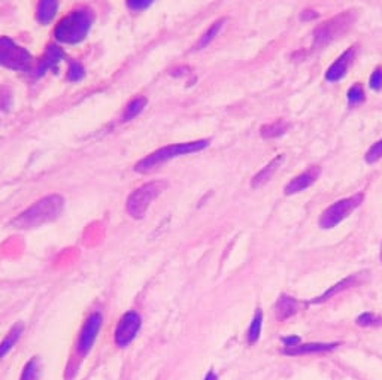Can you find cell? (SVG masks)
Returning a JSON list of instances; mask_svg holds the SVG:
<instances>
[{
  "instance_id": "cell-1",
  "label": "cell",
  "mask_w": 382,
  "mask_h": 380,
  "mask_svg": "<svg viewBox=\"0 0 382 380\" xmlns=\"http://www.w3.org/2000/svg\"><path fill=\"white\" fill-rule=\"evenodd\" d=\"M65 208V199L58 194H51L46 196L36 203L21 212L17 218L12 219V227L21 228V230H29L41 227L46 223H51L54 221Z\"/></svg>"
},
{
  "instance_id": "cell-2",
  "label": "cell",
  "mask_w": 382,
  "mask_h": 380,
  "mask_svg": "<svg viewBox=\"0 0 382 380\" xmlns=\"http://www.w3.org/2000/svg\"><path fill=\"white\" fill-rule=\"evenodd\" d=\"M211 142L208 139H200V140H195V142H184V144H175V145L163 147L160 149L151 152L145 158H142V160L135 166V170L138 173H150L151 170L170 162L172 158H175V157L200 152V151L208 148Z\"/></svg>"
},
{
  "instance_id": "cell-3",
  "label": "cell",
  "mask_w": 382,
  "mask_h": 380,
  "mask_svg": "<svg viewBox=\"0 0 382 380\" xmlns=\"http://www.w3.org/2000/svg\"><path fill=\"white\" fill-rule=\"evenodd\" d=\"M93 15L88 9L73 11L63 19L56 27V39L63 43L81 42L91 27Z\"/></svg>"
},
{
  "instance_id": "cell-4",
  "label": "cell",
  "mask_w": 382,
  "mask_h": 380,
  "mask_svg": "<svg viewBox=\"0 0 382 380\" xmlns=\"http://www.w3.org/2000/svg\"><path fill=\"white\" fill-rule=\"evenodd\" d=\"M356 21V12L354 11H345L342 14H338L336 17H331L330 20L321 23L318 27H315L312 38L314 45L321 48L336 39H339L342 35L351 28V26Z\"/></svg>"
},
{
  "instance_id": "cell-5",
  "label": "cell",
  "mask_w": 382,
  "mask_h": 380,
  "mask_svg": "<svg viewBox=\"0 0 382 380\" xmlns=\"http://www.w3.org/2000/svg\"><path fill=\"white\" fill-rule=\"evenodd\" d=\"M167 188L166 181H153L139 186L129 196L125 203L127 213L135 219H142L147 215L150 204Z\"/></svg>"
},
{
  "instance_id": "cell-6",
  "label": "cell",
  "mask_w": 382,
  "mask_h": 380,
  "mask_svg": "<svg viewBox=\"0 0 382 380\" xmlns=\"http://www.w3.org/2000/svg\"><path fill=\"white\" fill-rule=\"evenodd\" d=\"M363 200H364V194L357 193L351 197L342 199L336 203L330 204L320 216V227L324 230H329V228L339 226L345 218H348L358 208V206L363 203Z\"/></svg>"
},
{
  "instance_id": "cell-7",
  "label": "cell",
  "mask_w": 382,
  "mask_h": 380,
  "mask_svg": "<svg viewBox=\"0 0 382 380\" xmlns=\"http://www.w3.org/2000/svg\"><path fill=\"white\" fill-rule=\"evenodd\" d=\"M30 54L20 48L17 43H14L11 39L0 38V65L14 69L21 70L30 66Z\"/></svg>"
},
{
  "instance_id": "cell-8",
  "label": "cell",
  "mask_w": 382,
  "mask_h": 380,
  "mask_svg": "<svg viewBox=\"0 0 382 380\" xmlns=\"http://www.w3.org/2000/svg\"><path fill=\"white\" fill-rule=\"evenodd\" d=\"M140 325H142V318L136 310H129L127 313H124L123 318L115 327V332H114L115 344L118 347L129 346L138 336Z\"/></svg>"
},
{
  "instance_id": "cell-9",
  "label": "cell",
  "mask_w": 382,
  "mask_h": 380,
  "mask_svg": "<svg viewBox=\"0 0 382 380\" xmlns=\"http://www.w3.org/2000/svg\"><path fill=\"white\" fill-rule=\"evenodd\" d=\"M102 324L103 318L99 312L88 316V320L86 321L81 332H79V337L76 342V352L79 357H87V354L93 349V344L99 336Z\"/></svg>"
},
{
  "instance_id": "cell-10",
  "label": "cell",
  "mask_w": 382,
  "mask_h": 380,
  "mask_svg": "<svg viewBox=\"0 0 382 380\" xmlns=\"http://www.w3.org/2000/svg\"><path fill=\"white\" fill-rule=\"evenodd\" d=\"M357 54V46H349L348 50H345L336 60H334L330 68L326 72V79L329 83H338L345 76V73L351 68L353 61Z\"/></svg>"
},
{
  "instance_id": "cell-11",
  "label": "cell",
  "mask_w": 382,
  "mask_h": 380,
  "mask_svg": "<svg viewBox=\"0 0 382 380\" xmlns=\"http://www.w3.org/2000/svg\"><path fill=\"white\" fill-rule=\"evenodd\" d=\"M321 175V167L320 166H312L304 173H300L296 178H293L289 184L284 188V194L285 196H293L300 191H305L309 186H312L316 179Z\"/></svg>"
},
{
  "instance_id": "cell-12",
  "label": "cell",
  "mask_w": 382,
  "mask_h": 380,
  "mask_svg": "<svg viewBox=\"0 0 382 380\" xmlns=\"http://www.w3.org/2000/svg\"><path fill=\"white\" fill-rule=\"evenodd\" d=\"M339 343H305V344H297L293 347H285L282 354L285 355H308V354H323V352H330L334 347H338Z\"/></svg>"
},
{
  "instance_id": "cell-13",
  "label": "cell",
  "mask_w": 382,
  "mask_h": 380,
  "mask_svg": "<svg viewBox=\"0 0 382 380\" xmlns=\"http://www.w3.org/2000/svg\"><path fill=\"white\" fill-rule=\"evenodd\" d=\"M284 158L285 157L281 154V155L275 157L274 160H270V163H267L262 170H259L256 173V176L251 179V186L252 188H260L264 184H267L270 179H272V176L278 171V169L282 166Z\"/></svg>"
},
{
  "instance_id": "cell-14",
  "label": "cell",
  "mask_w": 382,
  "mask_h": 380,
  "mask_svg": "<svg viewBox=\"0 0 382 380\" xmlns=\"http://www.w3.org/2000/svg\"><path fill=\"white\" fill-rule=\"evenodd\" d=\"M297 312H299V302L289 295H282L275 306V316L278 321L289 320Z\"/></svg>"
},
{
  "instance_id": "cell-15",
  "label": "cell",
  "mask_w": 382,
  "mask_h": 380,
  "mask_svg": "<svg viewBox=\"0 0 382 380\" xmlns=\"http://www.w3.org/2000/svg\"><path fill=\"white\" fill-rule=\"evenodd\" d=\"M23 332H24L23 322H17L8 331V334L5 336V339L0 342V359H4L9 354V351L15 346V343L20 340Z\"/></svg>"
},
{
  "instance_id": "cell-16",
  "label": "cell",
  "mask_w": 382,
  "mask_h": 380,
  "mask_svg": "<svg viewBox=\"0 0 382 380\" xmlns=\"http://www.w3.org/2000/svg\"><path fill=\"white\" fill-rule=\"evenodd\" d=\"M57 0H39L38 8H36V19L42 24H48L53 21L57 14Z\"/></svg>"
},
{
  "instance_id": "cell-17",
  "label": "cell",
  "mask_w": 382,
  "mask_h": 380,
  "mask_svg": "<svg viewBox=\"0 0 382 380\" xmlns=\"http://www.w3.org/2000/svg\"><path fill=\"white\" fill-rule=\"evenodd\" d=\"M358 282H360V276H358V275L349 276V278L344 279L342 282H339L338 285H334L333 288H330V290H329V291H327L324 295H321L320 298L314 300V303H323V302H326V300H329V298L334 297V295H336V294H339V292H342V291H345V290H348V288L354 287V285H357Z\"/></svg>"
},
{
  "instance_id": "cell-18",
  "label": "cell",
  "mask_w": 382,
  "mask_h": 380,
  "mask_svg": "<svg viewBox=\"0 0 382 380\" xmlns=\"http://www.w3.org/2000/svg\"><path fill=\"white\" fill-rule=\"evenodd\" d=\"M224 24H226V19H221V20H217L215 23H212L211 27L206 30L205 33L200 36V39L197 41V45H196L195 50H202V48H205V46H208L218 36V33L221 31V28L224 27Z\"/></svg>"
},
{
  "instance_id": "cell-19",
  "label": "cell",
  "mask_w": 382,
  "mask_h": 380,
  "mask_svg": "<svg viewBox=\"0 0 382 380\" xmlns=\"http://www.w3.org/2000/svg\"><path fill=\"white\" fill-rule=\"evenodd\" d=\"M42 374V362L38 357H33L27 361L26 366L23 367L20 380H39Z\"/></svg>"
},
{
  "instance_id": "cell-20",
  "label": "cell",
  "mask_w": 382,
  "mask_h": 380,
  "mask_svg": "<svg viewBox=\"0 0 382 380\" xmlns=\"http://www.w3.org/2000/svg\"><path fill=\"white\" fill-rule=\"evenodd\" d=\"M61 58H63V51L60 48H57L56 45L48 46V50H46V53L43 56V58L39 63L41 73H43L46 69H51L53 66H56Z\"/></svg>"
},
{
  "instance_id": "cell-21",
  "label": "cell",
  "mask_w": 382,
  "mask_h": 380,
  "mask_svg": "<svg viewBox=\"0 0 382 380\" xmlns=\"http://www.w3.org/2000/svg\"><path fill=\"white\" fill-rule=\"evenodd\" d=\"M289 122H285L282 120L277 122H270L263 125L260 129V134L264 139H274V137H281L286 130H289Z\"/></svg>"
},
{
  "instance_id": "cell-22",
  "label": "cell",
  "mask_w": 382,
  "mask_h": 380,
  "mask_svg": "<svg viewBox=\"0 0 382 380\" xmlns=\"http://www.w3.org/2000/svg\"><path fill=\"white\" fill-rule=\"evenodd\" d=\"M145 106H147V99L145 97H136V99H133L129 105L125 106L123 120L124 121H130V120L136 118L142 112L143 107H145Z\"/></svg>"
},
{
  "instance_id": "cell-23",
  "label": "cell",
  "mask_w": 382,
  "mask_h": 380,
  "mask_svg": "<svg viewBox=\"0 0 382 380\" xmlns=\"http://www.w3.org/2000/svg\"><path fill=\"white\" fill-rule=\"evenodd\" d=\"M262 324H263V313L260 310H257L256 315H254V320L251 321L249 328H248V337L247 339H248L249 344L257 343V340L260 339Z\"/></svg>"
},
{
  "instance_id": "cell-24",
  "label": "cell",
  "mask_w": 382,
  "mask_h": 380,
  "mask_svg": "<svg viewBox=\"0 0 382 380\" xmlns=\"http://www.w3.org/2000/svg\"><path fill=\"white\" fill-rule=\"evenodd\" d=\"M346 99H348V105L351 107L363 105V102L366 100V94H364V90H363V85L361 84H353L351 88L348 90Z\"/></svg>"
},
{
  "instance_id": "cell-25",
  "label": "cell",
  "mask_w": 382,
  "mask_h": 380,
  "mask_svg": "<svg viewBox=\"0 0 382 380\" xmlns=\"http://www.w3.org/2000/svg\"><path fill=\"white\" fill-rule=\"evenodd\" d=\"M381 158H382V139L375 142V144L368 149V152L364 154V160H366V163H369V164L379 162Z\"/></svg>"
},
{
  "instance_id": "cell-26",
  "label": "cell",
  "mask_w": 382,
  "mask_h": 380,
  "mask_svg": "<svg viewBox=\"0 0 382 380\" xmlns=\"http://www.w3.org/2000/svg\"><path fill=\"white\" fill-rule=\"evenodd\" d=\"M357 325L364 327V328L379 327L382 325V318H379V316H376L375 313H363L357 318Z\"/></svg>"
},
{
  "instance_id": "cell-27",
  "label": "cell",
  "mask_w": 382,
  "mask_h": 380,
  "mask_svg": "<svg viewBox=\"0 0 382 380\" xmlns=\"http://www.w3.org/2000/svg\"><path fill=\"white\" fill-rule=\"evenodd\" d=\"M369 87L373 91H381L382 90V68H376L371 78H369Z\"/></svg>"
},
{
  "instance_id": "cell-28",
  "label": "cell",
  "mask_w": 382,
  "mask_h": 380,
  "mask_svg": "<svg viewBox=\"0 0 382 380\" xmlns=\"http://www.w3.org/2000/svg\"><path fill=\"white\" fill-rule=\"evenodd\" d=\"M68 76H69V79H72V81H78V79H81L84 76V69L81 68V65H79V63L73 61V63H71Z\"/></svg>"
},
{
  "instance_id": "cell-29",
  "label": "cell",
  "mask_w": 382,
  "mask_h": 380,
  "mask_svg": "<svg viewBox=\"0 0 382 380\" xmlns=\"http://www.w3.org/2000/svg\"><path fill=\"white\" fill-rule=\"evenodd\" d=\"M154 0H127V5L132 11H143L153 5Z\"/></svg>"
},
{
  "instance_id": "cell-30",
  "label": "cell",
  "mask_w": 382,
  "mask_h": 380,
  "mask_svg": "<svg viewBox=\"0 0 382 380\" xmlns=\"http://www.w3.org/2000/svg\"><path fill=\"white\" fill-rule=\"evenodd\" d=\"M318 17V12L312 11V9H305L304 12L300 14V19L304 20V21H309V20H314Z\"/></svg>"
},
{
  "instance_id": "cell-31",
  "label": "cell",
  "mask_w": 382,
  "mask_h": 380,
  "mask_svg": "<svg viewBox=\"0 0 382 380\" xmlns=\"http://www.w3.org/2000/svg\"><path fill=\"white\" fill-rule=\"evenodd\" d=\"M282 342L285 343V347H293V346H297L300 343V339L299 337H286V339H282Z\"/></svg>"
},
{
  "instance_id": "cell-32",
  "label": "cell",
  "mask_w": 382,
  "mask_h": 380,
  "mask_svg": "<svg viewBox=\"0 0 382 380\" xmlns=\"http://www.w3.org/2000/svg\"><path fill=\"white\" fill-rule=\"evenodd\" d=\"M203 380H218V377H217V374L214 371H210L208 374H206V377Z\"/></svg>"
},
{
  "instance_id": "cell-33",
  "label": "cell",
  "mask_w": 382,
  "mask_h": 380,
  "mask_svg": "<svg viewBox=\"0 0 382 380\" xmlns=\"http://www.w3.org/2000/svg\"><path fill=\"white\" fill-rule=\"evenodd\" d=\"M379 257H381V263H382V242H381V252H379Z\"/></svg>"
}]
</instances>
